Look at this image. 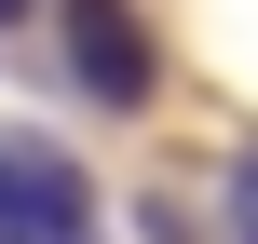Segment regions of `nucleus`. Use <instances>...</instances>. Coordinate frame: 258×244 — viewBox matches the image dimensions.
I'll return each mask as SVG.
<instances>
[{
    "label": "nucleus",
    "instance_id": "39448f33",
    "mask_svg": "<svg viewBox=\"0 0 258 244\" xmlns=\"http://www.w3.org/2000/svg\"><path fill=\"white\" fill-rule=\"evenodd\" d=\"M245 244H258V231H245Z\"/></svg>",
    "mask_w": 258,
    "mask_h": 244
},
{
    "label": "nucleus",
    "instance_id": "f257e3e1",
    "mask_svg": "<svg viewBox=\"0 0 258 244\" xmlns=\"http://www.w3.org/2000/svg\"><path fill=\"white\" fill-rule=\"evenodd\" d=\"M54 41H68V82L95 109H150L163 95V54H150L136 0H54Z\"/></svg>",
    "mask_w": 258,
    "mask_h": 244
},
{
    "label": "nucleus",
    "instance_id": "f03ea898",
    "mask_svg": "<svg viewBox=\"0 0 258 244\" xmlns=\"http://www.w3.org/2000/svg\"><path fill=\"white\" fill-rule=\"evenodd\" d=\"M0 244H95V190H82V163L0 136Z\"/></svg>",
    "mask_w": 258,
    "mask_h": 244
},
{
    "label": "nucleus",
    "instance_id": "7ed1b4c3",
    "mask_svg": "<svg viewBox=\"0 0 258 244\" xmlns=\"http://www.w3.org/2000/svg\"><path fill=\"white\" fill-rule=\"evenodd\" d=\"M231 217L258 231V149H231Z\"/></svg>",
    "mask_w": 258,
    "mask_h": 244
},
{
    "label": "nucleus",
    "instance_id": "20e7f679",
    "mask_svg": "<svg viewBox=\"0 0 258 244\" xmlns=\"http://www.w3.org/2000/svg\"><path fill=\"white\" fill-rule=\"evenodd\" d=\"M14 14H27V0H0V27H14Z\"/></svg>",
    "mask_w": 258,
    "mask_h": 244
}]
</instances>
